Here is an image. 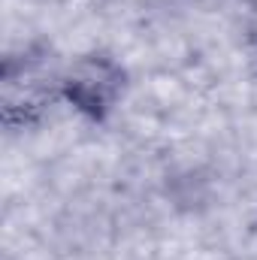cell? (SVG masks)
Returning a JSON list of instances; mask_svg holds the SVG:
<instances>
[{
	"label": "cell",
	"mask_w": 257,
	"mask_h": 260,
	"mask_svg": "<svg viewBox=\"0 0 257 260\" xmlns=\"http://www.w3.org/2000/svg\"><path fill=\"white\" fill-rule=\"evenodd\" d=\"M124 91V70L106 55H88L61 76V97L82 115L103 118Z\"/></svg>",
	"instance_id": "obj_1"
}]
</instances>
